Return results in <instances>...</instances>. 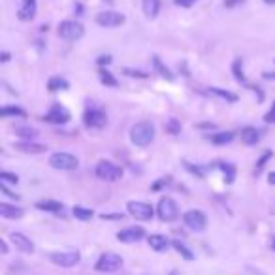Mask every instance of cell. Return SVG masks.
Instances as JSON below:
<instances>
[{"instance_id":"cell-9","label":"cell","mask_w":275,"mask_h":275,"mask_svg":"<svg viewBox=\"0 0 275 275\" xmlns=\"http://www.w3.org/2000/svg\"><path fill=\"white\" fill-rule=\"evenodd\" d=\"M126 21V17L119 12H113V10H108V12H100L96 15V23L100 27H106V29H115V27H121L123 23Z\"/></svg>"},{"instance_id":"cell-35","label":"cell","mask_w":275,"mask_h":275,"mask_svg":"<svg viewBox=\"0 0 275 275\" xmlns=\"http://www.w3.org/2000/svg\"><path fill=\"white\" fill-rule=\"evenodd\" d=\"M183 164H185V168H187V170H188V172H190L192 175H196V177H200V179H203V177H205V170H203V168L194 166V164H190V162H187V160H185Z\"/></svg>"},{"instance_id":"cell-41","label":"cell","mask_w":275,"mask_h":275,"mask_svg":"<svg viewBox=\"0 0 275 275\" xmlns=\"http://www.w3.org/2000/svg\"><path fill=\"white\" fill-rule=\"evenodd\" d=\"M168 183H170V177H162V181H159L157 185H153V190H159L162 185H168Z\"/></svg>"},{"instance_id":"cell-28","label":"cell","mask_w":275,"mask_h":275,"mask_svg":"<svg viewBox=\"0 0 275 275\" xmlns=\"http://www.w3.org/2000/svg\"><path fill=\"white\" fill-rule=\"evenodd\" d=\"M15 136L19 138H25V142H30L38 136V130L36 128H29V126H17L15 128Z\"/></svg>"},{"instance_id":"cell-18","label":"cell","mask_w":275,"mask_h":275,"mask_svg":"<svg viewBox=\"0 0 275 275\" xmlns=\"http://www.w3.org/2000/svg\"><path fill=\"white\" fill-rule=\"evenodd\" d=\"M15 149L21 153H30V155H38V153L47 151L45 145L36 144V142H19V144H15Z\"/></svg>"},{"instance_id":"cell-11","label":"cell","mask_w":275,"mask_h":275,"mask_svg":"<svg viewBox=\"0 0 275 275\" xmlns=\"http://www.w3.org/2000/svg\"><path fill=\"white\" fill-rule=\"evenodd\" d=\"M49 258L55 266H60V268H74L76 264H80L81 256L78 251H68V253H53Z\"/></svg>"},{"instance_id":"cell-12","label":"cell","mask_w":275,"mask_h":275,"mask_svg":"<svg viewBox=\"0 0 275 275\" xmlns=\"http://www.w3.org/2000/svg\"><path fill=\"white\" fill-rule=\"evenodd\" d=\"M126 210L138 221H149L153 217V213H155V210L145 202H128L126 203Z\"/></svg>"},{"instance_id":"cell-7","label":"cell","mask_w":275,"mask_h":275,"mask_svg":"<svg viewBox=\"0 0 275 275\" xmlns=\"http://www.w3.org/2000/svg\"><path fill=\"white\" fill-rule=\"evenodd\" d=\"M58 36L66 42H76L83 36V25L78 21H62L58 25Z\"/></svg>"},{"instance_id":"cell-15","label":"cell","mask_w":275,"mask_h":275,"mask_svg":"<svg viewBox=\"0 0 275 275\" xmlns=\"http://www.w3.org/2000/svg\"><path fill=\"white\" fill-rule=\"evenodd\" d=\"M36 0H21L19 4V10H17V17L21 21H32L36 17Z\"/></svg>"},{"instance_id":"cell-5","label":"cell","mask_w":275,"mask_h":275,"mask_svg":"<svg viewBox=\"0 0 275 275\" xmlns=\"http://www.w3.org/2000/svg\"><path fill=\"white\" fill-rule=\"evenodd\" d=\"M49 164L55 170H76L80 166V160L72 153H53L49 157Z\"/></svg>"},{"instance_id":"cell-47","label":"cell","mask_w":275,"mask_h":275,"mask_svg":"<svg viewBox=\"0 0 275 275\" xmlns=\"http://www.w3.org/2000/svg\"><path fill=\"white\" fill-rule=\"evenodd\" d=\"M269 183H271V185H275V172H271V174H269Z\"/></svg>"},{"instance_id":"cell-39","label":"cell","mask_w":275,"mask_h":275,"mask_svg":"<svg viewBox=\"0 0 275 275\" xmlns=\"http://www.w3.org/2000/svg\"><path fill=\"white\" fill-rule=\"evenodd\" d=\"M98 64H100V66L111 64V57H109V55H102V57H98Z\"/></svg>"},{"instance_id":"cell-48","label":"cell","mask_w":275,"mask_h":275,"mask_svg":"<svg viewBox=\"0 0 275 275\" xmlns=\"http://www.w3.org/2000/svg\"><path fill=\"white\" fill-rule=\"evenodd\" d=\"M266 4H275V0H264Z\"/></svg>"},{"instance_id":"cell-3","label":"cell","mask_w":275,"mask_h":275,"mask_svg":"<svg viewBox=\"0 0 275 275\" xmlns=\"http://www.w3.org/2000/svg\"><path fill=\"white\" fill-rule=\"evenodd\" d=\"M121 266H123V258H121L119 254L104 253L100 258H98L94 269H96V271H100V273H115V271L121 269Z\"/></svg>"},{"instance_id":"cell-37","label":"cell","mask_w":275,"mask_h":275,"mask_svg":"<svg viewBox=\"0 0 275 275\" xmlns=\"http://www.w3.org/2000/svg\"><path fill=\"white\" fill-rule=\"evenodd\" d=\"M264 121L266 123H275V102H271V109L264 115Z\"/></svg>"},{"instance_id":"cell-23","label":"cell","mask_w":275,"mask_h":275,"mask_svg":"<svg viewBox=\"0 0 275 275\" xmlns=\"http://www.w3.org/2000/svg\"><path fill=\"white\" fill-rule=\"evenodd\" d=\"M208 140L215 145H225V144H230L232 140H234V134H232V132H217V134H210Z\"/></svg>"},{"instance_id":"cell-36","label":"cell","mask_w":275,"mask_h":275,"mask_svg":"<svg viewBox=\"0 0 275 275\" xmlns=\"http://www.w3.org/2000/svg\"><path fill=\"white\" fill-rule=\"evenodd\" d=\"M0 181L2 183H12V185H17L19 183V177L15 174H10V172H0Z\"/></svg>"},{"instance_id":"cell-19","label":"cell","mask_w":275,"mask_h":275,"mask_svg":"<svg viewBox=\"0 0 275 275\" xmlns=\"http://www.w3.org/2000/svg\"><path fill=\"white\" fill-rule=\"evenodd\" d=\"M25 211L17 205H10V203H0V215L4 219H21Z\"/></svg>"},{"instance_id":"cell-17","label":"cell","mask_w":275,"mask_h":275,"mask_svg":"<svg viewBox=\"0 0 275 275\" xmlns=\"http://www.w3.org/2000/svg\"><path fill=\"white\" fill-rule=\"evenodd\" d=\"M262 138V132L258 128H254V126H247L241 130V142L245 145H256L260 142Z\"/></svg>"},{"instance_id":"cell-13","label":"cell","mask_w":275,"mask_h":275,"mask_svg":"<svg viewBox=\"0 0 275 275\" xmlns=\"http://www.w3.org/2000/svg\"><path fill=\"white\" fill-rule=\"evenodd\" d=\"M145 238V230L142 226H128L117 234V239L123 241V243H136L140 239Z\"/></svg>"},{"instance_id":"cell-40","label":"cell","mask_w":275,"mask_h":275,"mask_svg":"<svg viewBox=\"0 0 275 275\" xmlns=\"http://www.w3.org/2000/svg\"><path fill=\"white\" fill-rule=\"evenodd\" d=\"M177 6H183V8H188V6H192L196 0H174Z\"/></svg>"},{"instance_id":"cell-31","label":"cell","mask_w":275,"mask_h":275,"mask_svg":"<svg viewBox=\"0 0 275 275\" xmlns=\"http://www.w3.org/2000/svg\"><path fill=\"white\" fill-rule=\"evenodd\" d=\"M153 64H155V68H157V70L160 72V76H162V78H166V80H174V76H172V72L168 70L166 66L162 64V60H160L159 57H153Z\"/></svg>"},{"instance_id":"cell-32","label":"cell","mask_w":275,"mask_h":275,"mask_svg":"<svg viewBox=\"0 0 275 275\" xmlns=\"http://www.w3.org/2000/svg\"><path fill=\"white\" fill-rule=\"evenodd\" d=\"M232 72H234V78L241 83H245V76H243V62H241V58H238L234 64H232Z\"/></svg>"},{"instance_id":"cell-4","label":"cell","mask_w":275,"mask_h":275,"mask_svg":"<svg viewBox=\"0 0 275 275\" xmlns=\"http://www.w3.org/2000/svg\"><path fill=\"white\" fill-rule=\"evenodd\" d=\"M157 213H159L160 221H164V223H172L175 219L179 217V208H177V203L172 200V198H160L159 205H157Z\"/></svg>"},{"instance_id":"cell-24","label":"cell","mask_w":275,"mask_h":275,"mask_svg":"<svg viewBox=\"0 0 275 275\" xmlns=\"http://www.w3.org/2000/svg\"><path fill=\"white\" fill-rule=\"evenodd\" d=\"M172 247H174L177 253L181 254L185 260H194V254H192V251H190L185 243H181L179 239H174V241H172Z\"/></svg>"},{"instance_id":"cell-43","label":"cell","mask_w":275,"mask_h":275,"mask_svg":"<svg viewBox=\"0 0 275 275\" xmlns=\"http://www.w3.org/2000/svg\"><path fill=\"white\" fill-rule=\"evenodd\" d=\"M0 249H2V254L8 253V245H6V241H4V239H0Z\"/></svg>"},{"instance_id":"cell-33","label":"cell","mask_w":275,"mask_h":275,"mask_svg":"<svg viewBox=\"0 0 275 275\" xmlns=\"http://www.w3.org/2000/svg\"><path fill=\"white\" fill-rule=\"evenodd\" d=\"M273 157V151H266L264 155L260 157V160L256 162V166H254V174L256 175H260L262 174V170H264V166H266V162H268L269 159Z\"/></svg>"},{"instance_id":"cell-26","label":"cell","mask_w":275,"mask_h":275,"mask_svg":"<svg viewBox=\"0 0 275 275\" xmlns=\"http://www.w3.org/2000/svg\"><path fill=\"white\" fill-rule=\"evenodd\" d=\"M0 115L4 119H10V117H27V113H25V109L17 108V106H4Z\"/></svg>"},{"instance_id":"cell-44","label":"cell","mask_w":275,"mask_h":275,"mask_svg":"<svg viewBox=\"0 0 275 275\" xmlns=\"http://www.w3.org/2000/svg\"><path fill=\"white\" fill-rule=\"evenodd\" d=\"M264 78L266 80H275V72H264Z\"/></svg>"},{"instance_id":"cell-20","label":"cell","mask_w":275,"mask_h":275,"mask_svg":"<svg viewBox=\"0 0 275 275\" xmlns=\"http://www.w3.org/2000/svg\"><path fill=\"white\" fill-rule=\"evenodd\" d=\"M142 8L149 19H155L160 10V0H142Z\"/></svg>"},{"instance_id":"cell-27","label":"cell","mask_w":275,"mask_h":275,"mask_svg":"<svg viewBox=\"0 0 275 275\" xmlns=\"http://www.w3.org/2000/svg\"><path fill=\"white\" fill-rule=\"evenodd\" d=\"M211 94H215L217 98H223L225 102H238V96L230 91H225V89H219V87H211L210 89Z\"/></svg>"},{"instance_id":"cell-6","label":"cell","mask_w":275,"mask_h":275,"mask_svg":"<svg viewBox=\"0 0 275 275\" xmlns=\"http://www.w3.org/2000/svg\"><path fill=\"white\" fill-rule=\"evenodd\" d=\"M83 123H85V126L91 128V130H100V128H104V126L108 124V115H106L100 108H91L85 111Z\"/></svg>"},{"instance_id":"cell-8","label":"cell","mask_w":275,"mask_h":275,"mask_svg":"<svg viewBox=\"0 0 275 275\" xmlns=\"http://www.w3.org/2000/svg\"><path fill=\"white\" fill-rule=\"evenodd\" d=\"M183 223H185L190 230L203 232V230H205V226H208V217H205V213H203V211L190 210V211H187V213L183 215Z\"/></svg>"},{"instance_id":"cell-14","label":"cell","mask_w":275,"mask_h":275,"mask_svg":"<svg viewBox=\"0 0 275 275\" xmlns=\"http://www.w3.org/2000/svg\"><path fill=\"white\" fill-rule=\"evenodd\" d=\"M10 239H12V243L15 245V249H19L21 253H29V254L34 253V243L25 234H21V232H12Z\"/></svg>"},{"instance_id":"cell-42","label":"cell","mask_w":275,"mask_h":275,"mask_svg":"<svg viewBox=\"0 0 275 275\" xmlns=\"http://www.w3.org/2000/svg\"><path fill=\"white\" fill-rule=\"evenodd\" d=\"M239 2H243V0H225V6L226 8H234V6H238Z\"/></svg>"},{"instance_id":"cell-10","label":"cell","mask_w":275,"mask_h":275,"mask_svg":"<svg viewBox=\"0 0 275 275\" xmlns=\"http://www.w3.org/2000/svg\"><path fill=\"white\" fill-rule=\"evenodd\" d=\"M44 121L51 124H66L70 121V111L60 104H53L49 111L44 115Z\"/></svg>"},{"instance_id":"cell-49","label":"cell","mask_w":275,"mask_h":275,"mask_svg":"<svg viewBox=\"0 0 275 275\" xmlns=\"http://www.w3.org/2000/svg\"><path fill=\"white\" fill-rule=\"evenodd\" d=\"M172 275H177V271H172Z\"/></svg>"},{"instance_id":"cell-34","label":"cell","mask_w":275,"mask_h":275,"mask_svg":"<svg viewBox=\"0 0 275 275\" xmlns=\"http://www.w3.org/2000/svg\"><path fill=\"white\" fill-rule=\"evenodd\" d=\"M164 128H166V132H170V134H179V132H181V123H179L177 119H168Z\"/></svg>"},{"instance_id":"cell-21","label":"cell","mask_w":275,"mask_h":275,"mask_svg":"<svg viewBox=\"0 0 275 275\" xmlns=\"http://www.w3.org/2000/svg\"><path fill=\"white\" fill-rule=\"evenodd\" d=\"M70 87V83L66 78H60V76H53L49 81H47V89L51 93H57V91H64V89Z\"/></svg>"},{"instance_id":"cell-22","label":"cell","mask_w":275,"mask_h":275,"mask_svg":"<svg viewBox=\"0 0 275 275\" xmlns=\"http://www.w3.org/2000/svg\"><path fill=\"white\" fill-rule=\"evenodd\" d=\"M38 210H44V211H51V213H62L64 205L60 202H55V200H42V202L36 203Z\"/></svg>"},{"instance_id":"cell-16","label":"cell","mask_w":275,"mask_h":275,"mask_svg":"<svg viewBox=\"0 0 275 275\" xmlns=\"http://www.w3.org/2000/svg\"><path fill=\"white\" fill-rule=\"evenodd\" d=\"M147 243H149V247H151L153 251H157V253H162V251H166L168 247L172 245L170 239H168L166 236H160V234L149 236V238H147Z\"/></svg>"},{"instance_id":"cell-46","label":"cell","mask_w":275,"mask_h":275,"mask_svg":"<svg viewBox=\"0 0 275 275\" xmlns=\"http://www.w3.org/2000/svg\"><path fill=\"white\" fill-rule=\"evenodd\" d=\"M10 60V53H2V62H8Z\"/></svg>"},{"instance_id":"cell-1","label":"cell","mask_w":275,"mask_h":275,"mask_svg":"<svg viewBox=\"0 0 275 275\" xmlns=\"http://www.w3.org/2000/svg\"><path fill=\"white\" fill-rule=\"evenodd\" d=\"M130 140L132 144L138 145V147L149 145L155 140V126H153V123H149V121L136 123L130 128Z\"/></svg>"},{"instance_id":"cell-38","label":"cell","mask_w":275,"mask_h":275,"mask_svg":"<svg viewBox=\"0 0 275 275\" xmlns=\"http://www.w3.org/2000/svg\"><path fill=\"white\" fill-rule=\"evenodd\" d=\"M124 74H126V76H130V78H147V74H145V72H140V70H130V68H126Z\"/></svg>"},{"instance_id":"cell-45","label":"cell","mask_w":275,"mask_h":275,"mask_svg":"<svg viewBox=\"0 0 275 275\" xmlns=\"http://www.w3.org/2000/svg\"><path fill=\"white\" fill-rule=\"evenodd\" d=\"M102 219H123V213L121 215H102Z\"/></svg>"},{"instance_id":"cell-30","label":"cell","mask_w":275,"mask_h":275,"mask_svg":"<svg viewBox=\"0 0 275 275\" xmlns=\"http://www.w3.org/2000/svg\"><path fill=\"white\" fill-rule=\"evenodd\" d=\"M219 170L225 174V181L226 183H234V177H236V168L232 166V164H225V162H221V164H219Z\"/></svg>"},{"instance_id":"cell-25","label":"cell","mask_w":275,"mask_h":275,"mask_svg":"<svg viewBox=\"0 0 275 275\" xmlns=\"http://www.w3.org/2000/svg\"><path fill=\"white\" fill-rule=\"evenodd\" d=\"M72 215L76 219H80V221H89V219L94 217V211L89 210V208H83V205H74Z\"/></svg>"},{"instance_id":"cell-29","label":"cell","mask_w":275,"mask_h":275,"mask_svg":"<svg viewBox=\"0 0 275 275\" xmlns=\"http://www.w3.org/2000/svg\"><path fill=\"white\" fill-rule=\"evenodd\" d=\"M98 78H100V81L106 87H117V80L113 78V74L109 72V70H104V68H102L100 72H98Z\"/></svg>"},{"instance_id":"cell-2","label":"cell","mask_w":275,"mask_h":275,"mask_svg":"<svg viewBox=\"0 0 275 275\" xmlns=\"http://www.w3.org/2000/svg\"><path fill=\"white\" fill-rule=\"evenodd\" d=\"M94 174L102 181H119L123 177V168H119L109 160H100L94 168Z\"/></svg>"}]
</instances>
